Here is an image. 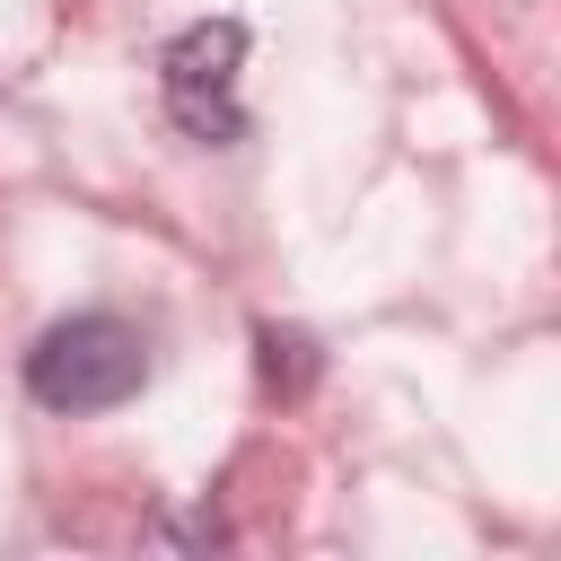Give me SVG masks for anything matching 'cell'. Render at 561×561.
Returning <instances> with one entry per match:
<instances>
[{
    "label": "cell",
    "instance_id": "1",
    "mask_svg": "<svg viewBox=\"0 0 561 561\" xmlns=\"http://www.w3.org/2000/svg\"><path fill=\"white\" fill-rule=\"evenodd\" d=\"M149 386V342L123 316H61L26 351V394L44 412H114Z\"/></svg>",
    "mask_w": 561,
    "mask_h": 561
},
{
    "label": "cell",
    "instance_id": "2",
    "mask_svg": "<svg viewBox=\"0 0 561 561\" xmlns=\"http://www.w3.org/2000/svg\"><path fill=\"white\" fill-rule=\"evenodd\" d=\"M237 70H245V26H237V18H202V26H184V35L158 53L167 114H175L193 140H237V131H245Z\"/></svg>",
    "mask_w": 561,
    "mask_h": 561
}]
</instances>
